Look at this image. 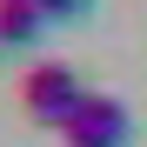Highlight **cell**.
<instances>
[{
    "mask_svg": "<svg viewBox=\"0 0 147 147\" xmlns=\"http://www.w3.org/2000/svg\"><path fill=\"white\" fill-rule=\"evenodd\" d=\"M47 27L40 0H0V47H34Z\"/></svg>",
    "mask_w": 147,
    "mask_h": 147,
    "instance_id": "obj_3",
    "label": "cell"
},
{
    "mask_svg": "<svg viewBox=\"0 0 147 147\" xmlns=\"http://www.w3.org/2000/svg\"><path fill=\"white\" fill-rule=\"evenodd\" d=\"M80 100H87V87H80V74H74L67 60H34L27 74H20V114L40 120V127H54V134L74 120Z\"/></svg>",
    "mask_w": 147,
    "mask_h": 147,
    "instance_id": "obj_1",
    "label": "cell"
},
{
    "mask_svg": "<svg viewBox=\"0 0 147 147\" xmlns=\"http://www.w3.org/2000/svg\"><path fill=\"white\" fill-rule=\"evenodd\" d=\"M127 134H134V120H127V107H120L114 94H87V100L74 107V120L60 127L67 147H127Z\"/></svg>",
    "mask_w": 147,
    "mask_h": 147,
    "instance_id": "obj_2",
    "label": "cell"
},
{
    "mask_svg": "<svg viewBox=\"0 0 147 147\" xmlns=\"http://www.w3.org/2000/svg\"><path fill=\"white\" fill-rule=\"evenodd\" d=\"M40 13L47 20H74V13H87V0H40Z\"/></svg>",
    "mask_w": 147,
    "mask_h": 147,
    "instance_id": "obj_4",
    "label": "cell"
}]
</instances>
